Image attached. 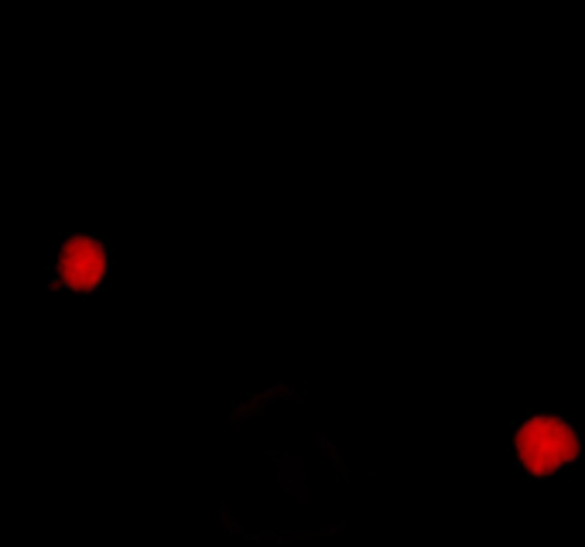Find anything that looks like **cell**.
Masks as SVG:
<instances>
[{"label": "cell", "mask_w": 585, "mask_h": 547, "mask_svg": "<svg viewBox=\"0 0 585 547\" xmlns=\"http://www.w3.org/2000/svg\"><path fill=\"white\" fill-rule=\"evenodd\" d=\"M517 448V462L524 466L527 475L534 479H548L572 466L578 459V431L565 418H551V415H534L527 418L513 435Z\"/></svg>", "instance_id": "6da1fadb"}, {"label": "cell", "mask_w": 585, "mask_h": 547, "mask_svg": "<svg viewBox=\"0 0 585 547\" xmlns=\"http://www.w3.org/2000/svg\"><path fill=\"white\" fill-rule=\"evenodd\" d=\"M110 274V254L97 237H69L59 254V281L76 294L97 291Z\"/></svg>", "instance_id": "7a4b0ae2"}]
</instances>
